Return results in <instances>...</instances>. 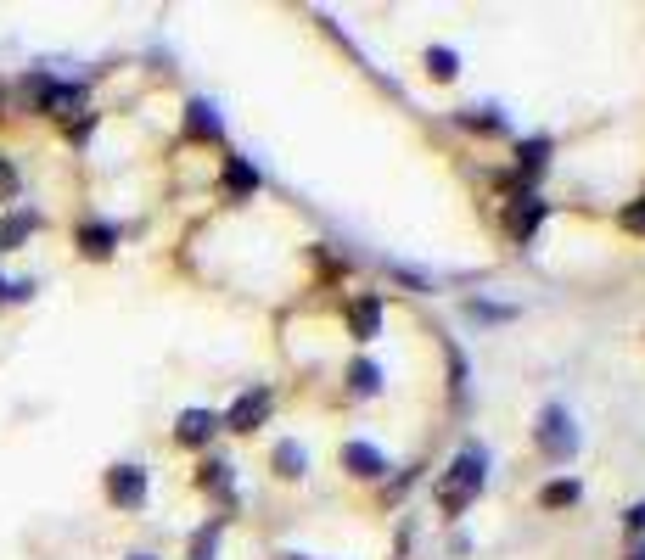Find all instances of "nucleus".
Returning a JSON list of instances; mask_svg holds the SVG:
<instances>
[{
  "label": "nucleus",
  "instance_id": "1",
  "mask_svg": "<svg viewBox=\"0 0 645 560\" xmlns=\"http://www.w3.org/2000/svg\"><path fill=\"white\" fill-rule=\"evenodd\" d=\"M483 471H488V460H483V448H460L455 454V465H449V476L438 482V504H444L449 516H460L466 504L483 493Z\"/></svg>",
  "mask_w": 645,
  "mask_h": 560
},
{
  "label": "nucleus",
  "instance_id": "2",
  "mask_svg": "<svg viewBox=\"0 0 645 560\" xmlns=\"http://www.w3.org/2000/svg\"><path fill=\"white\" fill-rule=\"evenodd\" d=\"M539 454H545V460H573L578 454V432H573V415H567V409L561 404H545L539 409Z\"/></svg>",
  "mask_w": 645,
  "mask_h": 560
},
{
  "label": "nucleus",
  "instance_id": "3",
  "mask_svg": "<svg viewBox=\"0 0 645 560\" xmlns=\"http://www.w3.org/2000/svg\"><path fill=\"white\" fill-rule=\"evenodd\" d=\"M107 493H113V504H124V510L146 504V471H141V465H113V476H107Z\"/></svg>",
  "mask_w": 645,
  "mask_h": 560
},
{
  "label": "nucleus",
  "instance_id": "4",
  "mask_svg": "<svg viewBox=\"0 0 645 560\" xmlns=\"http://www.w3.org/2000/svg\"><path fill=\"white\" fill-rule=\"evenodd\" d=\"M264 415H270V392H264V387H253V392H242V398L230 404L225 426H230V432H253V426H258Z\"/></svg>",
  "mask_w": 645,
  "mask_h": 560
},
{
  "label": "nucleus",
  "instance_id": "5",
  "mask_svg": "<svg viewBox=\"0 0 645 560\" xmlns=\"http://www.w3.org/2000/svg\"><path fill=\"white\" fill-rule=\"evenodd\" d=\"M219 191H225L230 202H247V196L258 191V168L247 163V157H225V174H219Z\"/></svg>",
  "mask_w": 645,
  "mask_h": 560
},
{
  "label": "nucleus",
  "instance_id": "6",
  "mask_svg": "<svg viewBox=\"0 0 645 560\" xmlns=\"http://www.w3.org/2000/svg\"><path fill=\"white\" fill-rule=\"evenodd\" d=\"M219 432V415L214 409H186V415H180V426H174V437H180V443H208V437Z\"/></svg>",
  "mask_w": 645,
  "mask_h": 560
},
{
  "label": "nucleus",
  "instance_id": "7",
  "mask_svg": "<svg viewBox=\"0 0 645 560\" xmlns=\"http://www.w3.org/2000/svg\"><path fill=\"white\" fill-rule=\"evenodd\" d=\"M539 219H545V202H539V196H516V208H511V236L516 241H528L533 230H539Z\"/></svg>",
  "mask_w": 645,
  "mask_h": 560
},
{
  "label": "nucleus",
  "instance_id": "8",
  "mask_svg": "<svg viewBox=\"0 0 645 560\" xmlns=\"http://www.w3.org/2000/svg\"><path fill=\"white\" fill-rule=\"evenodd\" d=\"M343 465H348L354 476H382V471H387V460L376 454L371 443H348V448H343Z\"/></svg>",
  "mask_w": 645,
  "mask_h": 560
},
{
  "label": "nucleus",
  "instance_id": "9",
  "mask_svg": "<svg viewBox=\"0 0 645 560\" xmlns=\"http://www.w3.org/2000/svg\"><path fill=\"white\" fill-rule=\"evenodd\" d=\"M348 320H354V336H359V342H371L376 325H382V303H376V297H359V303L348 308Z\"/></svg>",
  "mask_w": 645,
  "mask_h": 560
},
{
  "label": "nucleus",
  "instance_id": "10",
  "mask_svg": "<svg viewBox=\"0 0 645 560\" xmlns=\"http://www.w3.org/2000/svg\"><path fill=\"white\" fill-rule=\"evenodd\" d=\"M79 247H85L90 258H107V252L118 247V230L113 224H85V230H79Z\"/></svg>",
  "mask_w": 645,
  "mask_h": 560
},
{
  "label": "nucleus",
  "instance_id": "11",
  "mask_svg": "<svg viewBox=\"0 0 645 560\" xmlns=\"http://www.w3.org/2000/svg\"><path fill=\"white\" fill-rule=\"evenodd\" d=\"M191 118H186V129H191V135H197V140H214L219 135V118H214V101H191Z\"/></svg>",
  "mask_w": 645,
  "mask_h": 560
},
{
  "label": "nucleus",
  "instance_id": "12",
  "mask_svg": "<svg viewBox=\"0 0 645 560\" xmlns=\"http://www.w3.org/2000/svg\"><path fill=\"white\" fill-rule=\"evenodd\" d=\"M545 157H550V140H522V146H516V168H522V180H533V174L545 168Z\"/></svg>",
  "mask_w": 645,
  "mask_h": 560
},
{
  "label": "nucleus",
  "instance_id": "13",
  "mask_svg": "<svg viewBox=\"0 0 645 560\" xmlns=\"http://www.w3.org/2000/svg\"><path fill=\"white\" fill-rule=\"evenodd\" d=\"M348 387H354V392H365V398H371V392L382 387V370H376L371 359H354V370H348Z\"/></svg>",
  "mask_w": 645,
  "mask_h": 560
},
{
  "label": "nucleus",
  "instance_id": "14",
  "mask_svg": "<svg viewBox=\"0 0 645 560\" xmlns=\"http://www.w3.org/2000/svg\"><path fill=\"white\" fill-rule=\"evenodd\" d=\"M197 482H202L208 493H219V499H230V465H225V460H208Z\"/></svg>",
  "mask_w": 645,
  "mask_h": 560
},
{
  "label": "nucleus",
  "instance_id": "15",
  "mask_svg": "<svg viewBox=\"0 0 645 560\" xmlns=\"http://www.w3.org/2000/svg\"><path fill=\"white\" fill-rule=\"evenodd\" d=\"M34 224H40V213H12V219L0 224V247H17V241L34 230Z\"/></svg>",
  "mask_w": 645,
  "mask_h": 560
},
{
  "label": "nucleus",
  "instance_id": "16",
  "mask_svg": "<svg viewBox=\"0 0 645 560\" xmlns=\"http://www.w3.org/2000/svg\"><path fill=\"white\" fill-rule=\"evenodd\" d=\"M427 73H432V79H455V73H460L455 51H449V45H432V51H427Z\"/></svg>",
  "mask_w": 645,
  "mask_h": 560
},
{
  "label": "nucleus",
  "instance_id": "17",
  "mask_svg": "<svg viewBox=\"0 0 645 560\" xmlns=\"http://www.w3.org/2000/svg\"><path fill=\"white\" fill-rule=\"evenodd\" d=\"M578 499V482L573 476H561V482H550L545 493H539V504H545V510H561V504H573Z\"/></svg>",
  "mask_w": 645,
  "mask_h": 560
},
{
  "label": "nucleus",
  "instance_id": "18",
  "mask_svg": "<svg viewBox=\"0 0 645 560\" xmlns=\"http://www.w3.org/2000/svg\"><path fill=\"white\" fill-rule=\"evenodd\" d=\"M303 465H309V460H303L298 443H281V448H275V471H281V476H303Z\"/></svg>",
  "mask_w": 645,
  "mask_h": 560
},
{
  "label": "nucleus",
  "instance_id": "19",
  "mask_svg": "<svg viewBox=\"0 0 645 560\" xmlns=\"http://www.w3.org/2000/svg\"><path fill=\"white\" fill-rule=\"evenodd\" d=\"M623 230H634V236H645V196L634 202V208H623Z\"/></svg>",
  "mask_w": 645,
  "mask_h": 560
},
{
  "label": "nucleus",
  "instance_id": "20",
  "mask_svg": "<svg viewBox=\"0 0 645 560\" xmlns=\"http://www.w3.org/2000/svg\"><path fill=\"white\" fill-rule=\"evenodd\" d=\"M12 191H17V168L0 163V196H12Z\"/></svg>",
  "mask_w": 645,
  "mask_h": 560
},
{
  "label": "nucleus",
  "instance_id": "21",
  "mask_svg": "<svg viewBox=\"0 0 645 560\" xmlns=\"http://www.w3.org/2000/svg\"><path fill=\"white\" fill-rule=\"evenodd\" d=\"M629 527H634V532H645V504H634V510H629Z\"/></svg>",
  "mask_w": 645,
  "mask_h": 560
},
{
  "label": "nucleus",
  "instance_id": "22",
  "mask_svg": "<svg viewBox=\"0 0 645 560\" xmlns=\"http://www.w3.org/2000/svg\"><path fill=\"white\" fill-rule=\"evenodd\" d=\"M629 560H645V544H634V549H629Z\"/></svg>",
  "mask_w": 645,
  "mask_h": 560
},
{
  "label": "nucleus",
  "instance_id": "23",
  "mask_svg": "<svg viewBox=\"0 0 645 560\" xmlns=\"http://www.w3.org/2000/svg\"><path fill=\"white\" fill-rule=\"evenodd\" d=\"M0 303H6V280H0Z\"/></svg>",
  "mask_w": 645,
  "mask_h": 560
},
{
  "label": "nucleus",
  "instance_id": "24",
  "mask_svg": "<svg viewBox=\"0 0 645 560\" xmlns=\"http://www.w3.org/2000/svg\"><path fill=\"white\" fill-rule=\"evenodd\" d=\"M129 560H152V555H129Z\"/></svg>",
  "mask_w": 645,
  "mask_h": 560
}]
</instances>
